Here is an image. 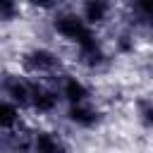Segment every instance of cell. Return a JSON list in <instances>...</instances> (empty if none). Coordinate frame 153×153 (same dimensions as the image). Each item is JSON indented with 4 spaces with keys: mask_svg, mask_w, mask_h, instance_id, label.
<instances>
[{
    "mask_svg": "<svg viewBox=\"0 0 153 153\" xmlns=\"http://www.w3.org/2000/svg\"><path fill=\"white\" fill-rule=\"evenodd\" d=\"M45 22H48V33L53 36V41H57L67 50L81 48V45H86V43H91V41L103 36L98 29H93L81 17V12L74 7V2L60 7L57 12L45 17Z\"/></svg>",
    "mask_w": 153,
    "mask_h": 153,
    "instance_id": "cell-1",
    "label": "cell"
},
{
    "mask_svg": "<svg viewBox=\"0 0 153 153\" xmlns=\"http://www.w3.org/2000/svg\"><path fill=\"white\" fill-rule=\"evenodd\" d=\"M14 67L36 79H55L60 72L69 67V60L53 43H29L17 53Z\"/></svg>",
    "mask_w": 153,
    "mask_h": 153,
    "instance_id": "cell-2",
    "label": "cell"
},
{
    "mask_svg": "<svg viewBox=\"0 0 153 153\" xmlns=\"http://www.w3.org/2000/svg\"><path fill=\"white\" fill-rule=\"evenodd\" d=\"M110 110L103 105L100 98L93 100H84V103H72L62 108V124L69 131H79V134H96L108 124Z\"/></svg>",
    "mask_w": 153,
    "mask_h": 153,
    "instance_id": "cell-3",
    "label": "cell"
},
{
    "mask_svg": "<svg viewBox=\"0 0 153 153\" xmlns=\"http://www.w3.org/2000/svg\"><path fill=\"white\" fill-rule=\"evenodd\" d=\"M115 60H117V57H115L112 48L108 45L105 33H103L100 38L81 45V48L69 50V65L76 67L79 72L88 74L91 79H93V76H100V74H108V72L115 67Z\"/></svg>",
    "mask_w": 153,
    "mask_h": 153,
    "instance_id": "cell-4",
    "label": "cell"
},
{
    "mask_svg": "<svg viewBox=\"0 0 153 153\" xmlns=\"http://www.w3.org/2000/svg\"><path fill=\"white\" fill-rule=\"evenodd\" d=\"M62 108H65V100L55 86L53 79H36V86H33V93H31V100H29V117L31 120H38V122H53L62 115Z\"/></svg>",
    "mask_w": 153,
    "mask_h": 153,
    "instance_id": "cell-5",
    "label": "cell"
},
{
    "mask_svg": "<svg viewBox=\"0 0 153 153\" xmlns=\"http://www.w3.org/2000/svg\"><path fill=\"white\" fill-rule=\"evenodd\" d=\"M53 81H55V86H57V91H60L65 105L84 103V100H93V98H98L91 76L84 74V72H79V69L72 67V65H69L65 72H60Z\"/></svg>",
    "mask_w": 153,
    "mask_h": 153,
    "instance_id": "cell-6",
    "label": "cell"
},
{
    "mask_svg": "<svg viewBox=\"0 0 153 153\" xmlns=\"http://www.w3.org/2000/svg\"><path fill=\"white\" fill-rule=\"evenodd\" d=\"M72 148L67 134L50 122H38L29 127L26 134V153H65Z\"/></svg>",
    "mask_w": 153,
    "mask_h": 153,
    "instance_id": "cell-7",
    "label": "cell"
},
{
    "mask_svg": "<svg viewBox=\"0 0 153 153\" xmlns=\"http://www.w3.org/2000/svg\"><path fill=\"white\" fill-rule=\"evenodd\" d=\"M74 7L81 12V17L98 29L100 33H105L117 19H120V0H74Z\"/></svg>",
    "mask_w": 153,
    "mask_h": 153,
    "instance_id": "cell-8",
    "label": "cell"
},
{
    "mask_svg": "<svg viewBox=\"0 0 153 153\" xmlns=\"http://www.w3.org/2000/svg\"><path fill=\"white\" fill-rule=\"evenodd\" d=\"M33 86H36V76L22 72L19 67L5 69L2 76H0V96H2V98H10V100H14V103H19L24 110L29 108Z\"/></svg>",
    "mask_w": 153,
    "mask_h": 153,
    "instance_id": "cell-9",
    "label": "cell"
},
{
    "mask_svg": "<svg viewBox=\"0 0 153 153\" xmlns=\"http://www.w3.org/2000/svg\"><path fill=\"white\" fill-rule=\"evenodd\" d=\"M120 19L131 24L143 38H153V0H122Z\"/></svg>",
    "mask_w": 153,
    "mask_h": 153,
    "instance_id": "cell-10",
    "label": "cell"
},
{
    "mask_svg": "<svg viewBox=\"0 0 153 153\" xmlns=\"http://www.w3.org/2000/svg\"><path fill=\"white\" fill-rule=\"evenodd\" d=\"M29 124H31L29 112H26L19 103L0 96V136L19 134V131H24Z\"/></svg>",
    "mask_w": 153,
    "mask_h": 153,
    "instance_id": "cell-11",
    "label": "cell"
},
{
    "mask_svg": "<svg viewBox=\"0 0 153 153\" xmlns=\"http://www.w3.org/2000/svg\"><path fill=\"white\" fill-rule=\"evenodd\" d=\"M131 115H134V122H136V127L141 131L153 134V91L134 96V100H131Z\"/></svg>",
    "mask_w": 153,
    "mask_h": 153,
    "instance_id": "cell-12",
    "label": "cell"
},
{
    "mask_svg": "<svg viewBox=\"0 0 153 153\" xmlns=\"http://www.w3.org/2000/svg\"><path fill=\"white\" fill-rule=\"evenodd\" d=\"M24 14H26L24 0H0V22H2V26H12V24L22 22Z\"/></svg>",
    "mask_w": 153,
    "mask_h": 153,
    "instance_id": "cell-13",
    "label": "cell"
},
{
    "mask_svg": "<svg viewBox=\"0 0 153 153\" xmlns=\"http://www.w3.org/2000/svg\"><path fill=\"white\" fill-rule=\"evenodd\" d=\"M72 0H24V7L29 14H38V17H50L53 12H57L60 7L69 5Z\"/></svg>",
    "mask_w": 153,
    "mask_h": 153,
    "instance_id": "cell-14",
    "label": "cell"
}]
</instances>
